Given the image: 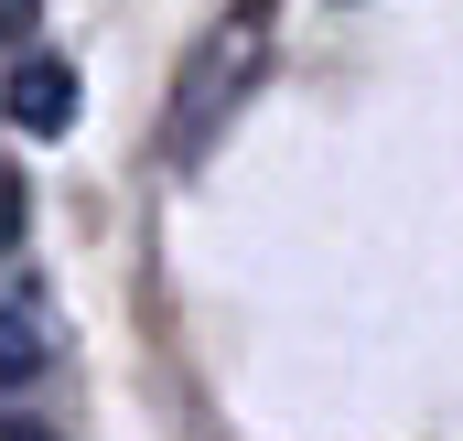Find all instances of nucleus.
Masks as SVG:
<instances>
[{"label":"nucleus","instance_id":"6","mask_svg":"<svg viewBox=\"0 0 463 441\" xmlns=\"http://www.w3.org/2000/svg\"><path fill=\"white\" fill-rule=\"evenodd\" d=\"M0 441H43V431H33V420H0Z\"/></svg>","mask_w":463,"mask_h":441},{"label":"nucleus","instance_id":"5","mask_svg":"<svg viewBox=\"0 0 463 441\" xmlns=\"http://www.w3.org/2000/svg\"><path fill=\"white\" fill-rule=\"evenodd\" d=\"M33 11H43V0H0V43H22V33H33Z\"/></svg>","mask_w":463,"mask_h":441},{"label":"nucleus","instance_id":"4","mask_svg":"<svg viewBox=\"0 0 463 441\" xmlns=\"http://www.w3.org/2000/svg\"><path fill=\"white\" fill-rule=\"evenodd\" d=\"M22 226H33V194H22V173H0V258H22Z\"/></svg>","mask_w":463,"mask_h":441},{"label":"nucleus","instance_id":"3","mask_svg":"<svg viewBox=\"0 0 463 441\" xmlns=\"http://www.w3.org/2000/svg\"><path fill=\"white\" fill-rule=\"evenodd\" d=\"M43 366H54V302L33 280H11L0 291V388H33Z\"/></svg>","mask_w":463,"mask_h":441},{"label":"nucleus","instance_id":"1","mask_svg":"<svg viewBox=\"0 0 463 441\" xmlns=\"http://www.w3.org/2000/svg\"><path fill=\"white\" fill-rule=\"evenodd\" d=\"M259 54H269V11H237V22H216V33L194 43V65H184V98H173V151H184V162L205 151L216 108H237V98H248Z\"/></svg>","mask_w":463,"mask_h":441},{"label":"nucleus","instance_id":"2","mask_svg":"<svg viewBox=\"0 0 463 441\" xmlns=\"http://www.w3.org/2000/svg\"><path fill=\"white\" fill-rule=\"evenodd\" d=\"M0 118L33 129V140H65V129H76V65H65V54H22L11 87H0Z\"/></svg>","mask_w":463,"mask_h":441}]
</instances>
